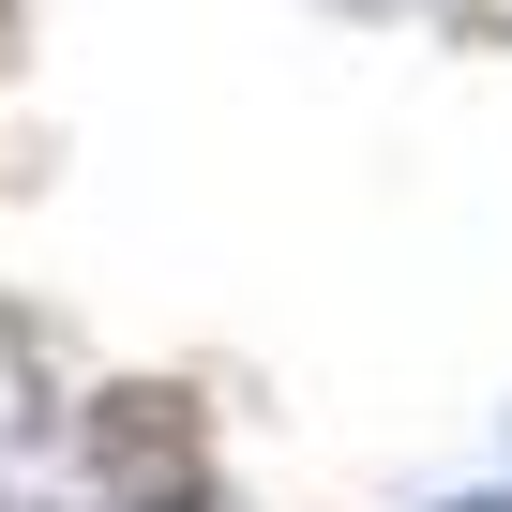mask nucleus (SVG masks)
I'll return each mask as SVG.
<instances>
[{
  "instance_id": "obj_2",
  "label": "nucleus",
  "mask_w": 512,
  "mask_h": 512,
  "mask_svg": "<svg viewBox=\"0 0 512 512\" xmlns=\"http://www.w3.org/2000/svg\"><path fill=\"white\" fill-rule=\"evenodd\" d=\"M467 512H512V497H467Z\"/></svg>"
},
{
  "instance_id": "obj_1",
  "label": "nucleus",
  "mask_w": 512,
  "mask_h": 512,
  "mask_svg": "<svg viewBox=\"0 0 512 512\" xmlns=\"http://www.w3.org/2000/svg\"><path fill=\"white\" fill-rule=\"evenodd\" d=\"M91 452L166 497V482H196V407H181V392H106V407H91Z\"/></svg>"
}]
</instances>
